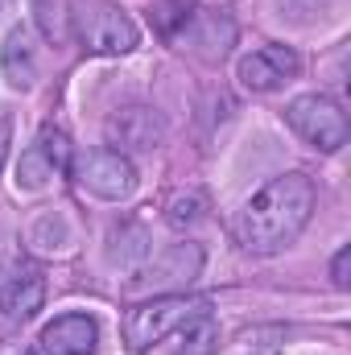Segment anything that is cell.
<instances>
[{
	"label": "cell",
	"instance_id": "2",
	"mask_svg": "<svg viewBox=\"0 0 351 355\" xmlns=\"http://www.w3.org/2000/svg\"><path fill=\"white\" fill-rule=\"evenodd\" d=\"M211 310L207 297H186V293H162V297H149V302H137L124 322H120V335H124V347L132 355L153 352L162 339H170L182 322H190L194 314Z\"/></svg>",
	"mask_w": 351,
	"mask_h": 355
},
{
	"label": "cell",
	"instance_id": "7",
	"mask_svg": "<svg viewBox=\"0 0 351 355\" xmlns=\"http://www.w3.org/2000/svg\"><path fill=\"white\" fill-rule=\"evenodd\" d=\"M232 37H236L232 21H223L219 12H207V8H182L178 29H170V42H178V50L203 54L211 62H219L232 50Z\"/></svg>",
	"mask_w": 351,
	"mask_h": 355
},
{
	"label": "cell",
	"instance_id": "18",
	"mask_svg": "<svg viewBox=\"0 0 351 355\" xmlns=\"http://www.w3.org/2000/svg\"><path fill=\"white\" fill-rule=\"evenodd\" d=\"M21 355H33V352H21Z\"/></svg>",
	"mask_w": 351,
	"mask_h": 355
},
{
	"label": "cell",
	"instance_id": "13",
	"mask_svg": "<svg viewBox=\"0 0 351 355\" xmlns=\"http://www.w3.org/2000/svg\"><path fill=\"white\" fill-rule=\"evenodd\" d=\"M198 268H203V248L198 244H174V248H166L162 257H145L141 261V277H132L128 285H190L194 277H198Z\"/></svg>",
	"mask_w": 351,
	"mask_h": 355
},
{
	"label": "cell",
	"instance_id": "9",
	"mask_svg": "<svg viewBox=\"0 0 351 355\" xmlns=\"http://www.w3.org/2000/svg\"><path fill=\"white\" fill-rule=\"evenodd\" d=\"M298 71H302L298 50L273 42V46H261V50H252V54L240 58L236 79L248 91H257V95H268V91H281L289 79H298Z\"/></svg>",
	"mask_w": 351,
	"mask_h": 355
},
{
	"label": "cell",
	"instance_id": "4",
	"mask_svg": "<svg viewBox=\"0 0 351 355\" xmlns=\"http://www.w3.org/2000/svg\"><path fill=\"white\" fill-rule=\"evenodd\" d=\"M285 124L293 128V137L318 153H339L348 145V116L343 107L323 95V91H310V95H298L285 103Z\"/></svg>",
	"mask_w": 351,
	"mask_h": 355
},
{
	"label": "cell",
	"instance_id": "11",
	"mask_svg": "<svg viewBox=\"0 0 351 355\" xmlns=\"http://www.w3.org/2000/svg\"><path fill=\"white\" fill-rule=\"evenodd\" d=\"M46 306V277L37 265H12L0 277V314L8 322H29Z\"/></svg>",
	"mask_w": 351,
	"mask_h": 355
},
{
	"label": "cell",
	"instance_id": "3",
	"mask_svg": "<svg viewBox=\"0 0 351 355\" xmlns=\"http://www.w3.org/2000/svg\"><path fill=\"white\" fill-rule=\"evenodd\" d=\"M75 37L95 58H124L141 46L137 21L116 4V0H75Z\"/></svg>",
	"mask_w": 351,
	"mask_h": 355
},
{
	"label": "cell",
	"instance_id": "6",
	"mask_svg": "<svg viewBox=\"0 0 351 355\" xmlns=\"http://www.w3.org/2000/svg\"><path fill=\"white\" fill-rule=\"evenodd\" d=\"M71 178L95 194V198H103V202H124V198H132V190H137V166H132V157L128 153H116V149H87V153H79L75 162H71Z\"/></svg>",
	"mask_w": 351,
	"mask_h": 355
},
{
	"label": "cell",
	"instance_id": "5",
	"mask_svg": "<svg viewBox=\"0 0 351 355\" xmlns=\"http://www.w3.org/2000/svg\"><path fill=\"white\" fill-rule=\"evenodd\" d=\"M71 162H75L71 137H67L62 128H50V124H46V128L33 137V145L21 153L12 186H17L21 194H42V190H50L58 178L71 174Z\"/></svg>",
	"mask_w": 351,
	"mask_h": 355
},
{
	"label": "cell",
	"instance_id": "12",
	"mask_svg": "<svg viewBox=\"0 0 351 355\" xmlns=\"http://www.w3.org/2000/svg\"><path fill=\"white\" fill-rule=\"evenodd\" d=\"M37 67H42V58H37L33 29L29 25H12L4 33V42H0V75H4V83L12 91H29L37 83Z\"/></svg>",
	"mask_w": 351,
	"mask_h": 355
},
{
	"label": "cell",
	"instance_id": "15",
	"mask_svg": "<svg viewBox=\"0 0 351 355\" xmlns=\"http://www.w3.org/2000/svg\"><path fill=\"white\" fill-rule=\"evenodd\" d=\"M203 219H207L203 194H174V198L166 202V223H170L174 232H190V227L203 223Z\"/></svg>",
	"mask_w": 351,
	"mask_h": 355
},
{
	"label": "cell",
	"instance_id": "14",
	"mask_svg": "<svg viewBox=\"0 0 351 355\" xmlns=\"http://www.w3.org/2000/svg\"><path fill=\"white\" fill-rule=\"evenodd\" d=\"M174 335H178L174 355H215L219 352V322L211 318V310H203L190 322H182Z\"/></svg>",
	"mask_w": 351,
	"mask_h": 355
},
{
	"label": "cell",
	"instance_id": "1",
	"mask_svg": "<svg viewBox=\"0 0 351 355\" xmlns=\"http://www.w3.org/2000/svg\"><path fill=\"white\" fill-rule=\"evenodd\" d=\"M314 202H318V190L306 174H298V170L277 174L236 211L232 236L252 257H277L289 244H298V236L306 232V223L314 215Z\"/></svg>",
	"mask_w": 351,
	"mask_h": 355
},
{
	"label": "cell",
	"instance_id": "16",
	"mask_svg": "<svg viewBox=\"0 0 351 355\" xmlns=\"http://www.w3.org/2000/svg\"><path fill=\"white\" fill-rule=\"evenodd\" d=\"M331 281H335V289H351V248L343 244L339 252H335V261H331Z\"/></svg>",
	"mask_w": 351,
	"mask_h": 355
},
{
	"label": "cell",
	"instance_id": "8",
	"mask_svg": "<svg viewBox=\"0 0 351 355\" xmlns=\"http://www.w3.org/2000/svg\"><path fill=\"white\" fill-rule=\"evenodd\" d=\"M162 137H166V124L149 103H128L108 116V145L116 153H149L162 145Z\"/></svg>",
	"mask_w": 351,
	"mask_h": 355
},
{
	"label": "cell",
	"instance_id": "17",
	"mask_svg": "<svg viewBox=\"0 0 351 355\" xmlns=\"http://www.w3.org/2000/svg\"><path fill=\"white\" fill-rule=\"evenodd\" d=\"M8 153H12V116L0 112V170L8 166Z\"/></svg>",
	"mask_w": 351,
	"mask_h": 355
},
{
	"label": "cell",
	"instance_id": "10",
	"mask_svg": "<svg viewBox=\"0 0 351 355\" xmlns=\"http://www.w3.org/2000/svg\"><path fill=\"white\" fill-rule=\"evenodd\" d=\"M95 347H99V322L83 310H67L50 318L37 335L42 355H95Z\"/></svg>",
	"mask_w": 351,
	"mask_h": 355
}]
</instances>
